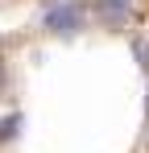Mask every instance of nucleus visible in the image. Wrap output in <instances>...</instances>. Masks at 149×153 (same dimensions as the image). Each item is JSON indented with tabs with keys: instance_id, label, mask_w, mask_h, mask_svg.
Listing matches in <instances>:
<instances>
[{
	"instance_id": "obj_2",
	"label": "nucleus",
	"mask_w": 149,
	"mask_h": 153,
	"mask_svg": "<svg viewBox=\"0 0 149 153\" xmlns=\"http://www.w3.org/2000/svg\"><path fill=\"white\" fill-rule=\"evenodd\" d=\"M133 153H149V132H145V141H141V145H137Z\"/></svg>"
},
{
	"instance_id": "obj_1",
	"label": "nucleus",
	"mask_w": 149,
	"mask_h": 153,
	"mask_svg": "<svg viewBox=\"0 0 149 153\" xmlns=\"http://www.w3.org/2000/svg\"><path fill=\"white\" fill-rule=\"evenodd\" d=\"M124 21L133 25L137 42H141V54H145V71H149V0H120Z\"/></svg>"
}]
</instances>
